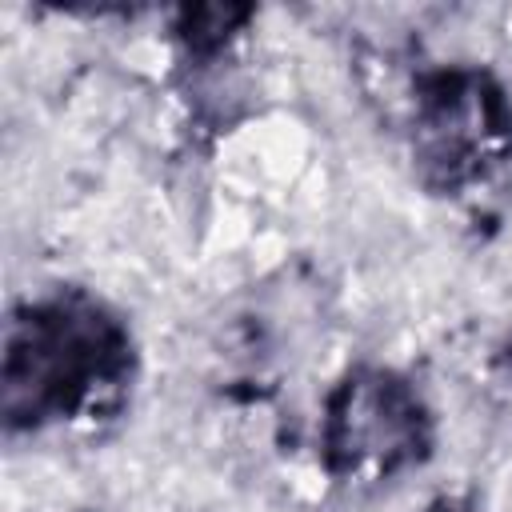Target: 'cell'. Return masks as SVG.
Segmentation results:
<instances>
[{"instance_id":"obj_1","label":"cell","mask_w":512,"mask_h":512,"mask_svg":"<svg viewBox=\"0 0 512 512\" xmlns=\"http://www.w3.org/2000/svg\"><path fill=\"white\" fill-rule=\"evenodd\" d=\"M136 380V344L116 308L84 288H52L4 324L0 412L12 432L112 420Z\"/></svg>"},{"instance_id":"obj_2","label":"cell","mask_w":512,"mask_h":512,"mask_svg":"<svg viewBox=\"0 0 512 512\" xmlns=\"http://www.w3.org/2000/svg\"><path fill=\"white\" fill-rule=\"evenodd\" d=\"M320 448L336 480L380 484L428 456L432 412L408 376L376 364L352 368L324 404Z\"/></svg>"},{"instance_id":"obj_3","label":"cell","mask_w":512,"mask_h":512,"mask_svg":"<svg viewBox=\"0 0 512 512\" xmlns=\"http://www.w3.org/2000/svg\"><path fill=\"white\" fill-rule=\"evenodd\" d=\"M412 152L432 184H472L512 152V104L476 68L436 72L412 100Z\"/></svg>"},{"instance_id":"obj_4","label":"cell","mask_w":512,"mask_h":512,"mask_svg":"<svg viewBox=\"0 0 512 512\" xmlns=\"http://www.w3.org/2000/svg\"><path fill=\"white\" fill-rule=\"evenodd\" d=\"M440 512H456V508H452V504H444V508H440Z\"/></svg>"}]
</instances>
